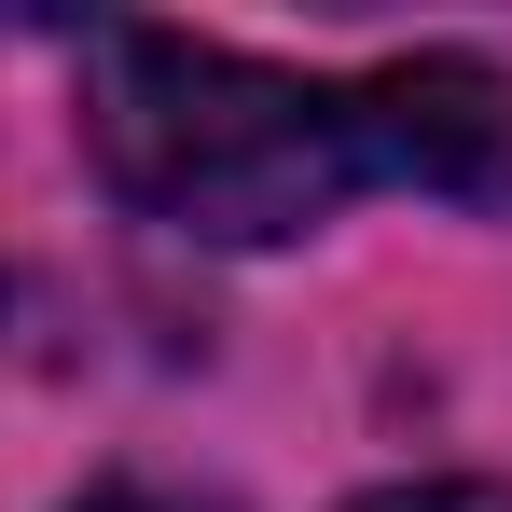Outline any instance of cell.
<instances>
[{
    "mask_svg": "<svg viewBox=\"0 0 512 512\" xmlns=\"http://www.w3.org/2000/svg\"><path fill=\"white\" fill-rule=\"evenodd\" d=\"M84 139L139 222L208 236V250H277L374 180L360 84L277 70L236 42H180V28H97L84 42Z\"/></svg>",
    "mask_w": 512,
    "mask_h": 512,
    "instance_id": "obj_1",
    "label": "cell"
},
{
    "mask_svg": "<svg viewBox=\"0 0 512 512\" xmlns=\"http://www.w3.org/2000/svg\"><path fill=\"white\" fill-rule=\"evenodd\" d=\"M374 180H416L443 208H512V84L485 56H388L360 70Z\"/></svg>",
    "mask_w": 512,
    "mask_h": 512,
    "instance_id": "obj_2",
    "label": "cell"
},
{
    "mask_svg": "<svg viewBox=\"0 0 512 512\" xmlns=\"http://www.w3.org/2000/svg\"><path fill=\"white\" fill-rule=\"evenodd\" d=\"M360 512H512V485H374Z\"/></svg>",
    "mask_w": 512,
    "mask_h": 512,
    "instance_id": "obj_3",
    "label": "cell"
},
{
    "mask_svg": "<svg viewBox=\"0 0 512 512\" xmlns=\"http://www.w3.org/2000/svg\"><path fill=\"white\" fill-rule=\"evenodd\" d=\"M84 512H194V499H153V485H97Z\"/></svg>",
    "mask_w": 512,
    "mask_h": 512,
    "instance_id": "obj_4",
    "label": "cell"
}]
</instances>
